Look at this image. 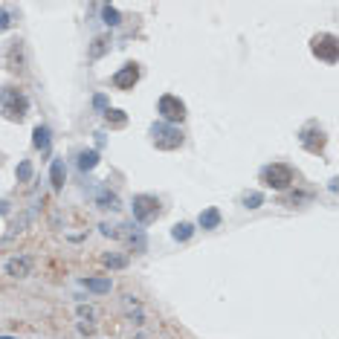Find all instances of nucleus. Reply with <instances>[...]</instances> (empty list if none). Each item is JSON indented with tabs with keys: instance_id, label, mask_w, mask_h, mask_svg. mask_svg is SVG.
<instances>
[{
	"instance_id": "1",
	"label": "nucleus",
	"mask_w": 339,
	"mask_h": 339,
	"mask_svg": "<svg viewBox=\"0 0 339 339\" xmlns=\"http://www.w3.org/2000/svg\"><path fill=\"white\" fill-rule=\"evenodd\" d=\"M29 110V99L17 90V87H3L0 90V113L9 122H20Z\"/></svg>"
},
{
	"instance_id": "2",
	"label": "nucleus",
	"mask_w": 339,
	"mask_h": 339,
	"mask_svg": "<svg viewBox=\"0 0 339 339\" xmlns=\"http://www.w3.org/2000/svg\"><path fill=\"white\" fill-rule=\"evenodd\" d=\"M151 142L160 151H174V148L183 145V134H180V128H174V125L157 122V125H151Z\"/></svg>"
},
{
	"instance_id": "3",
	"label": "nucleus",
	"mask_w": 339,
	"mask_h": 339,
	"mask_svg": "<svg viewBox=\"0 0 339 339\" xmlns=\"http://www.w3.org/2000/svg\"><path fill=\"white\" fill-rule=\"evenodd\" d=\"M293 169H290L287 163H272V166H267V169L261 171V183L267 188H287L290 183H293Z\"/></svg>"
},
{
	"instance_id": "4",
	"label": "nucleus",
	"mask_w": 339,
	"mask_h": 339,
	"mask_svg": "<svg viewBox=\"0 0 339 339\" xmlns=\"http://www.w3.org/2000/svg\"><path fill=\"white\" fill-rule=\"evenodd\" d=\"M131 209H134V218L139 223H154L160 218V212H163V203L157 197H151V194H136Z\"/></svg>"
},
{
	"instance_id": "5",
	"label": "nucleus",
	"mask_w": 339,
	"mask_h": 339,
	"mask_svg": "<svg viewBox=\"0 0 339 339\" xmlns=\"http://www.w3.org/2000/svg\"><path fill=\"white\" fill-rule=\"evenodd\" d=\"M310 50H313V55H316L319 61H328V64H334V61L339 58V44H337V35H331V32L316 35V38L310 41Z\"/></svg>"
},
{
	"instance_id": "6",
	"label": "nucleus",
	"mask_w": 339,
	"mask_h": 339,
	"mask_svg": "<svg viewBox=\"0 0 339 339\" xmlns=\"http://www.w3.org/2000/svg\"><path fill=\"white\" fill-rule=\"evenodd\" d=\"M157 110H160V116L166 119V125H177V122H183L186 119V104L180 102L177 96H160V102H157Z\"/></svg>"
},
{
	"instance_id": "7",
	"label": "nucleus",
	"mask_w": 339,
	"mask_h": 339,
	"mask_svg": "<svg viewBox=\"0 0 339 339\" xmlns=\"http://www.w3.org/2000/svg\"><path fill=\"white\" fill-rule=\"evenodd\" d=\"M299 139H302V145H305L310 154H322L325 142H328V136H325V131L319 128V125H307V128H302Z\"/></svg>"
},
{
	"instance_id": "8",
	"label": "nucleus",
	"mask_w": 339,
	"mask_h": 339,
	"mask_svg": "<svg viewBox=\"0 0 339 339\" xmlns=\"http://www.w3.org/2000/svg\"><path fill=\"white\" fill-rule=\"evenodd\" d=\"M136 82H139V67H136V64H125V67L113 76V87H119V90H131Z\"/></svg>"
},
{
	"instance_id": "9",
	"label": "nucleus",
	"mask_w": 339,
	"mask_h": 339,
	"mask_svg": "<svg viewBox=\"0 0 339 339\" xmlns=\"http://www.w3.org/2000/svg\"><path fill=\"white\" fill-rule=\"evenodd\" d=\"M29 270H32V258H12L9 264H6V272L12 275V278H23V275H29Z\"/></svg>"
},
{
	"instance_id": "10",
	"label": "nucleus",
	"mask_w": 339,
	"mask_h": 339,
	"mask_svg": "<svg viewBox=\"0 0 339 339\" xmlns=\"http://www.w3.org/2000/svg\"><path fill=\"white\" fill-rule=\"evenodd\" d=\"M32 145L38 151H50V128L47 125H38L32 131Z\"/></svg>"
},
{
	"instance_id": "11",
	"label": "nucleus",
	"mask_w": 339,
	"mask_h": 339,
	"mask_svg": "<svg viewBox=\"0 0 339 339\" xmlns=\"http://www.w3.org/2000/svg\"><path fill=\"white\" fill-rule=\"evenodd\" d=\"M93 328H96L93 310H90V307H79V331H82V334H93Z\"/></svg>"
},
{
	"instance_id": "12",
	"label": "nucleus",
	"mask_w": 339,
	"mask_h": 339,
	"mask_svg": "<svg viewBox=\"0 0 339 339\" xmlns=\"http://www.w3.org/2000/svg\"><path fill=\"white\" fill-rule=\"evenodd\" d=\"M87 290H93V293H110V287H113V281L104 275V278H85L82 281Z\"/></svg>"
},
{
	"instance_id": "13",
	"label": "nucleus",
	"mask_w": 339,
	"mask_h": 339,
	"mask_svg": "<svg viewBox=\"0 0 339 339\" xmlns=\"http://www.w3.org/2000/svg\"><path fill=\"white\" fill-rule=\"evenodd\" d=\"M50 177H52V188H64V160H52V169H50Z\"/></svg>"
},
{
	"instance_id": "14",
	"label": "nucleus",
	"mask_w": 339,
	"mask_h": 339,
	"mask_svg": "<svg viewBox=\"0 0 339 339\" xmlns=\"http://www.w3.org/2000/svg\"><path fill=\"white\" fill-rule=\"evenodd\" d=\"M200 226L203 229H218V223H221V212L218 209H206V212H200Z\"/></svg>"
},
{
	"instance_id": "15",
	"label": "nucleus",
	"mask_w": 339,
	"mask_h": 339,
	"mask_svg": "<svg viewBox=\"0 0 339 339\" xmlns=\"http://www.w3.org/2000/svg\"><path fill=\"white\" fill-rule=\"evenodd\" d=\"M104 122H107L110 128H125L128 116H125L122 110H110V107H107V110H104Z\"/></svg>"
},
{
	"instance_id": "16",
	"label": "nucleus",
	"mask_w": 339,
	"mask_h": 339,
	"mask_svg": "<svg viewBox=\"0 0 339 339\" xmlns=\"http://www.w3.org/2000/svg\"><path fill=\"white\" fill-rule=\"evenodd\" d=\"M96 163H99V154H96V151H82V154H79V169H82V171L96 169Z\"/></svg>"
},
{
	"instance_id": "17",
	"label": "nucleus",
	"mask_w": 339,
	"mask_h": 339,
	"mask_svg": "<svg viewBox=\"0 0 339 339\" xmlns=\"http://www.w3.org/2000/svg\"><path fill=\"white\" fill-rule=\"evenodd\" d=\"M171 235H174V241H188V238L194 235V226L191 223H177Z\"/></svg>"
},
{
	"instance_id": "18",
	"label": "nucleus",
	"mask_w": 339,
	"mask_h": 339,
	"mask_svg": "<svg viewBox=\"0 0 339 339\" xmlns=\"http://www.w3.org/2000/svg\"><path fill=\"white\" fill-rule=\"evenodd\" d=\"M26 223H29V215H23V218H20V221H15V223H12V226H9V232H6V235H3V244H6V241H12V238H15V235H20V232H23V226H26Z\"/></svg>"
},
{
	"instance_id": "19",
	"label": "nucleus",
	"mask_w": 339,
	"mask_h": 339,
	"mask_svg": "<svg viewBox=\"0 0 339 339\" xmlns=\"http://www.w3.org/2000/svg\"><path fill=\"white\" fill-rule=\"evenodd\" d=\"M261 203H264V194H261V191H250V194H244V206H247V209H258Z\"/></svg>"
},
{
	"instance_id": "20",
	"label": "nucleus",
	"mask_w": 339,
	"mask_h": 339,
	"mask_svg": "<svg viewBox=\"0 0 339 339\" xmlns=\"http://www.w3.org/2000/svg\"><path fill=\"white\" fill-rule=\"evenodd\" d=\"M29 177H32V163L23 160V163L17 166V180H20V183H29Z\"/></svg>"
},
{
	"instance_id": "21",
	"label": "nucleus",
	"mask_w": 339,
	"mask_h": 339,
	"mask_svg": "<svg viewBox=\"0 0 339 339\" xmlns=\"http://www.w3.org/2000/svg\"><path fill=\"white\" fill-rule=\"evenodd\" d=\"M102 261L107 264V267H116V270H119V267H125V264H128V258H125V255H113V253H107V255L102 258Z\"/></svg>"
},
{
	"instance_id": "22",
	"label": "nucleus",
	"mask_w": 339,
	"mask_h": 339,
	"mask_svg": "<svg viewBox=\"0 0 339 339\" xmlns=\"http://www.w3.org/2000/svg\"><path fill=\"white\" fill-rule=\"evenodd\" d=\"M12 23H15V12H12V9H0V32L9 29Z\"/></svg>"
},
{
	"instance_id": "23",
	"label": "nucleus",
	"mask_w": 339,
	"mask_h": 339,
	"mask_svg": "<svg viewBox=\"0 0 339 339\" xmlns=\"http://www.w3.org/2000/svg\"><path fill=\"white\" fill-rule=\"evenodd\" d=\"M102 17H104V23H107V26H116V23H119V12L113 9V6H104Z\"/></svg>"
},
{
	"instance_id": "24",
	"label": "nucleus",
	"mask_w": 339,
	"mask_h": 339,
	"mask_svg": "<svg viewBox=\"0 0 339 339\" xmlns=\"http://www.w3.org/2000/svg\"><path fill=\"white\" fill-rule=\"evenodd\" d=\"M99 206H102V209H119L116 194H107V191H104V194H99Z\"/></svg>"
},
{
	"instance_id": "25",
	"label": "nucleus",
	"mask_w": 339,
	"mask_h": 339,
	"mask_svg": "<svg viewBox=\"0 0 339 339\" xmlns=\"http://www.w3.org/2000/svg\"><path fill=\"white\" fill-rule=\"evenodd\" d=\"M104 50H107V38H96L93 47H90V58H99Z\"/></svg>"
},
{
	"instance_id": "26",
	"label": "nucleus",
	"mask_w": 339,
	"mask_h": 339,
	"mask_svg": "<svg viewBox=\"0 0 339 339\" xmlns=\"http://www.w3.org/2000/svg\"><path fill=\"white\" fill-rule=\"evenodd\" d=\"M93 102H96V107H107V99H104V96H96Z\"/></svg>"
},
{
	"instance_id": "27",
	"label": "nucleus",
	"mask_w": 339,
	"mask_h": 339,
	"mask_svg": "<svg viewBox=\"0 0 339 339\" xmlns=\"http://www.w3.org/2000/svg\"><path fill=\"white\" fill-rule=\"evenodd\" d=\"M6 212H9V203H6V200H0V215H6Z\"/></svg>"
},
{
	"instance_id": "28",
	"label": "nucleus",
	"mask_w": 339,
	"mask_h": 339,
	"mask_svg": "<svg viewBox=\"0 0 339 339\" xmlns=\"http://www.w3.org/2000/svg\"><path fill=\"white\" fill-rule=\"evenodd\" d=\"M0 339H12V337H0Z\"/></svg>"
}]
</instances>
